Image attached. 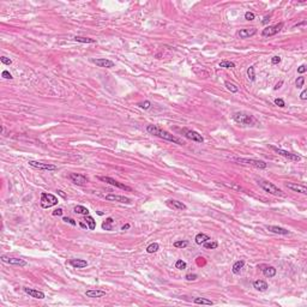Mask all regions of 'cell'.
Wrapping results in <instances>:
<instances>
[{
	"mask_svg": "<svg viewBox=\"0 0 307 307\" xmlns=\"http://www.w3.org/2000/svg\"><path fill=\"white\" fill-rule=\"evenodd\" d=\"M146 131H148L150 135L156 136V137H159V138H162V139L168 141V142H173V143H175V144H179V145H182V144H184V142H182L180 138L175 137L174 135L169 133L168 131H165V130L160 128V127L156 126V125H148Z\"/></svg>",
	"mask_w": 307,
	"mask_h": 307,
	"instance_id": "cell-1",
	"label": "cell"
},
{
	"mask_svg": "<svg viewBox=\"0 0 307 307\" xmlns=\"http://www.w3.org/2000/svg\"><path fill=\"white\" fill-rule=\"evenodd\" d=\"M257 182H258V185H259L260 187L264 189L265 192H268V193H270V194H272V196H276V197H284L283 191L281 189H278V187H277L276 185H274L272 182H270V181H268V180H265V179H258Z\"/></svg>",
	"mask_w": 307,
	"mask_h": 307,
	"instance_id": "cell-2",
	"label": "cell"
},
{
	"mask_svg": "<svg viewBox=\"0 0 307 307\" xmlns=\"http://www.w3.org/2000/svg\"><path fill=\"white\" fill-rule=\"evenodd\" d=\"M234 121L240 124V125H244V126H252L254 125V119L251 114H247V113H244V112H239V113H235L234 114Z\"/></svg>",
	"mask_w": 307,
	"mask_h": 307,
	"instance_id": "cell-3",
	"label": "cell"
},
{
	"mask_svg": "<svg viewBox=\"0 0 307 307\" xmlns=\"http://www.w3.org/2000/svg\"><path fill=\"white\" fill-rule=\"evenodd\" d=\"M233 161H235L240 165H251V167H256L259 169H264L266 168V163L264 161H259V160H253V159H244V157H235L233 159Z\"/></svg>",
	"mask_w": 307,
	"mask_h": 307,
	"instance_id": "cell-4",
	"label": "cell"
},
{
	"mask_svg": "<svg viewBox=\"0 0 307 307\" xmlns=\"http://www.w3.org/2000/svg\"><path fill=\"white\" fill-rule=\"evenodd\" d=\"M58 204V198L52 194V193H41V206L43 209H48V208H52L54 205Z\"/></svg>",
	"mask_w": 307,
	"mask_h": 307,
	"instance_id": "cell-5",
	"label": "cell"
},
{
	"mask_svg": "<svg viewBox=\"0 0 307 307\" xmlns=\"http://www.w3.org/2000/svg\"><path fill=\"white\" fill-rule=\"evenodd\" d=\"M270 148L275 151V152H277L278 155H281V156H283L285 159H288L289 161H293V162H298V161H300L301 160V157L299 156V155H296V154H293V152H289V151H285L283 149H280V148H277V146H274V145H270Z\"/></svg>",
	"mask_w": 307,
	"mask_h": 307,
	"instance_id": "cell-6",
	"label": "cell"
},
{
	"mask_svg": "<svg viewBox=\"0 0 307 307\" xmlns=\"http://www.w3.org/2000/svg\"><path fill=\"white\" fill-rule=\"evenodd\" d=\"M282 28H283V23H278V24H276V25H269V26H266L265 29H263L261 35H263L264 37L274 36V35L278 34V32L282 30Z\"/></svg>",
	"mask_w": 307,
	"mask_h": 307,
	"instance_id": "cell-7",
	"label": "cell"
},
{
	"mask_svg": "<svg viewBox=\"0 0 307 307\" xmlns=\"http://www.w3.org/2000/svg\"><path fill=\"white\" fill-rule=\"evenodd\" d=\"M69 179L71 180V182H73L74 185H79V186H83V185H85L89 181V179L85 175L79 174V173H71L69 175Z\"/></svg>",
	"mask_w": 307,
	"mask_h": 307,
	"instance_id": "cell-8",
	"label": "cell"
},
{
	"mask_svg": "<svg viewBox=\"0 0 307 307\" xmlns=\"http://www.w3.org/2000/svg\"><path fill=\"white\" fill-rule=\"evenodd\" d=\"M30 167L32 168H36V169H41V170H56L58 167L52 163H42V162H39V161H29L28 162Z\"/></svg>",
	"mask_w": 307,
	"mask_h": 307,
	"instance_id": "cell-9",
	"label": "cell"
},
{
	"mask_svg": "<svg viewBox=\"0 0 307 307\" xmlns=\"http://www.w3.org/2000/svg\"><path fill=\"white\" fill-rule=\"evenodd\" d=\"M184 136L189 139V141H192V142H196V143H203L204 142V138H203V136L202 135H199L197 131H192V130H184Z\"/></svg>",
	"mask_w": 307,
	"mask_h": 307,
	"instance_id": "cell-10",
	"label": "cell"
},
{
	"mask_svg": "<svg viewBox=\"0 0 307 307\" xmlns=\"http://www.w3.org/2000/svg\"><path fill=\"white\" fill-rule=\"evenodd\" d=\"M100 180H102V181H104V182H108V184H111V185H113V186H115V187H118V189H125V191H128V192L132 191V189L128 187L127 185L121 184V182H119V181L112 179V178H109V176H100Z\"/></svg>",
	"mask_w": 307,
	"mask_h": 307,
	"instance_id": "cell-11",
	"label": "cell"
},
{
	"mask_svg": "<svg viewBox=\"0 0 307 307\" xmlns=\"http://www.w3.org/2000/svg\"><path fill=\"white\" fill-rule=\"evenodd\" d=\"M104 198L109 202H118V203H122V204H131L132 200L125 196H119V194H107L104 196Z\"/></svg>",
	"mask_w": 307,
	"mask_h": 307,
	"instance_id": "cell-12",
	"label": "cell"
},
{
	"mask_svg": "<svg viewBox=\"0 0 307 307\" xmlns=\"http://www.w3.org/2000/svg\"><path fill=\"white\" fill-rule=\"evenodd\" d=\"M23 290L29 295V296H31V298H34V299H40V300L45 299V293L41 292V290H36V289L28 288V287H24Z\"/></svg>",
	"mask_w": 307,
	"mask_h": 307,
	"instance_id": "cell-13",
	"label": "cell"
},
{
	"mask_svg": "<svg viewBox=\"0 0 307 307\" xmlns=\"http://www.w3.org/2000/svg\"><path fill=\"white\" fill-rule=\"evenodd\" d=\"M91 63H94L96 66L98 67H106V69H111V67H114V63L112 60H108V59H93Z\"/></svg>",
	"mask_w": 307,
	"mask_h": 307,
	"instance_id": "cell-14",
	"label": "cell"
},
{
	"mask_svg": "<svg viewBox=\"0 0 307 307\" xmlns=\"http://www.w3.org/2000/svg\"><path fill=\"white\" fill-rule=\"evenodd\" d=\"M1 260L4 263L11 264V265H18V266H25L26 265V261L21 259V258H10V257H6V256H1Z\"/></svg>",
	"mask_w": 307,
	"mask_h": 307,
	"instance_id": "cell-15",
	"label": "cell"
},
{
	"mask_svg": "<svg viewBox=\"0 0 307 307\" xmlns=\"http://www.w3.org/2000/svg\"><path fill=\"white\" fill-rule=\"evenodd\" d=\"M257 34V29L256 28H247V29H241L237 35L240 39H250L252 36H254Z\"/></svg>",
	"mask_w": 307,
	"mask_h": 307,
	"instance_id": "cell-16",
	"label": "cell"
},
{
	"mask_svg": "<svg viewBox=\"0 0 307 307\" xmlns=\"http://www.w3.org/2000/svg\"><path fill=\"white\" fill-rule=\"evenodd\" d=\"M167 205L174 210H186V205L182 202L179 200H174V199H169L167 200Z\"/></svg>",
	"mask_w": 307,
	"mask_h": 307,
	"instance_id": "cell-17",
	"label": "cell"
},
{
	"mask_svg": "<svg viewBox=\"0 0 307 307\" xmlns=\"http://www.w3.org/2000/svg\"><path fill=\"white\" fill-rule=\"evenodd\" d=\"M266 229L271 233H275V234H280V235H288L290 234L289 230H287L285 228H282V227H278V226H266Z\"/></svg>",
	"mask_w": 307,
	"mask_h": 307,
	"instance_id": "cell-18",
	"label": "cell"
},
{
	"mask_svg": "<svg viewBox=\"0 0 307 307\" xmlns=\"http://www.w3.org/2000/svg\"><path fill=\"white\" fill-rule=\"evenodd\" d=\"M287 187L294 192H298V193H301V194H306L307 193V189L306 186H302V185H298V184H294V182H288L287 184Z\"/></svg>",
	"mask_w": 307,
	"mask_h": 307,
	"instance_id": "cell-19",
	"label": "cell"
},
{
	"mask_svg": "<svg viewBox=\"0 0 307 307\" xmlns=\"http://www.w3.org/2000/svg\"><path fill=\"white\" fill-rule=\"evenodd\" d=\"M69 263H70V265H72L76 269H83L88 265V261L84 259H71Z\"/></svg>",
	"mask_w": 307,
	"mask_h": 307,
	"instance_id": "cell-20",
	"label": "cell"
},
{
	"mask_svg": "<svg viewBox=\"0 0 307 307\" xmlns=\"http://www.w3.org/2000/svg\"><path fill=\"white\" fill-rule=\"evenodd\" d=\"M209 240H211L210 236L204 234V233H199V234H197L196 237H194V241H196L197 245H203V244H205V242L209 241Z\"/></svg>",
	"mask_w": 307,
	"mask_h": 307,
	"instance_id": "cell-21",
	"label": "cell"
},
{
	"mask_svg": "<svg viewBox=\"0 0 307 307\" xmlns=\"http://www.w3.org/2000/svg\"><path fill=\"white\" fill-rule=\"evenodd\" d=\"M85 295L88 298H102V296H106V292L103 290H87L85 292Z\"/></svg>",
	"mask_w": 307,
	"mask_h": 307,
	"instance_id": "cell-22",
	"label": "cell"
},
{
	"mask_svg": "<svg viewBox=\"0 0 307 307\" xmlns=\"http://www.w3.org/2000/svg\"><path fill=\"white\" fill-rule=\"evenodd\" d=\"M263 268L264 269H261V271H263V274H264L265 277L271 278V277H274L276 275V269L274 266H263Z\"/></svg>",
	"mask_w": 307,
	"mask_h": 307,
	"instance_id": "cell-23",
	"label": "cell"
},
{
	"mask_svg": "<svg viewBox=\"0 0 307 307\" xmlns=\"http://www.w3.org/2000/svg\"><path fill=\"white\" fill-rule=\"evenodd\" d=\"M253 288H256L257 290L259 292H265L269 287H268V283L265 281H261V280H257L253 282Z\"/></svg>",
	"mask_w": 307,
	"mask_h": 307,
	"instance_id": "cell-24",
	"label": "cell"
},
{
	"mask_svg": "<svg viewBox=\"0 0 307 307\" xmlns=\"http://www.w3.org/2000/svg\"><path fill=\"white\" fill-rule=\"evenodd\" d=\"M244 265H245V261H244V260H237V261H235V263L233 264V268H232L233 274H234V275H239L240 271H241V269L244 268Z\"/></svg>",
	"mask_w": 307,
	"mask_h": 307,
	"instance_id": "cell-25",
	"label": "cell"
},
{
	"mask_svg": "<svg viewBox=\"0 0 307 307\" xmlns=\"http://www.w3.org/2000/svg\"><path fill=\"white\" fill-rule=\"evenodd\" d=\"M85 222H87V224H88V228L90 229V230H94L95 228H96V221H95L94 218L90 216V215H87L85 216V220H84Z\"/></svg>",
	"mask_w": 307,
	"mask_h": 307,
	"instance_id": "cell-26",
	"label": "cell"
},
{
	"mask_svg": "<svg viewBox=\"0 0 307 307\" xmlns=\"http://www.w3.org/2000/svg\"><path fill=\"white\" fill-rule=\"evenodd\" d=\"M194 304L197 305H213V302L209 299H205V298H196L193 300Z\"/></svg>",
	"mask_w": 307,
	"mask_h": 307,
	"instance_id": "cell-27",
	"label": "cell"
},
{
	"mask_svg": "<svg viewBox=\"0 0 307 307\" xmlns=\"http://www.w3.org/2000/svg\"><path fill=\"white\" fill-rule=\"evenodd\" d=\"M113 223H114L113 218H112V217H108V218L102 223V228L106 229V230H113V226H112Z\"/></svg>",
	"mask_w": 307,
	"mask_h": 307,
	"instance_id": "cell-28",
	"label": "cell"
},
{
	"mask_svg": "<svg viewBox=\"0 0 307 307\" xmlns=\"http://www.w3.org/2000/svg\"><path fill=\"white\" fill-rule=\"evenodd\" d=\"M74 41L80 42V43H95L94 39H89V37H83V36H76Z\"/></svg>",
	"mask_w": 307,
	"mask_h": 307,
	"instance_id": "cell-29",
	"label": "cell"
},
{
	"mask_svg": "<svg viewBox=\"0 0 307 307\" xmlns=\"http://www.w3.org/2000/svg\"><path fill=\"white\" fill-rule=\"evenodd\" d=\"M74 213H78V215H84V216H87V215H89V210H88L85 206L77 205V206H74Z\"/></svg>",
	"mask_w": 307,
	"mask_h": 307,
	"instance_id": "cell-30",
	"label": "cell"
},
{
	"mask_svg": "<svg viewBox=\"0 0 307 307\" xmlns=\"http://www.w3.org/2000/svg\"><path fill=\"white\" fill-rule=\"evenodd\" d=\"M203 246H204V248H206V250H215V248L218 247V242H217V241H211V240H209V241H206L205 244H203Z\"/></svg>",
	"mask_w": 307,
	"mask_h": 307,
	"instance_id": "cell-31",
	"label": "cell"
},
{
	"mask_svg": "<svg viewBox=\"0 0 307 307\" xmlns=\"http://www.w3.org/2000/svg\"><path fill=\"white\" fill-rule=\"evenodd\" d=\"M224 85H226V88H227L230 93H237V91H239V88L236 87L234 83H232V82H229V80H227V82L224 83Z\"/></svg>",
	"mask_w": 307,
	"mask_h": 307,
	"instance_id": "cell-32",
	"label": "cell"
},
{
	"mask_svg": "<svg viewBox=\"0 0 307 307\" xmlns=\"http://www.w3.org/2000/svg\"><path fill=\"white\" fill-rule=\"evenodd\" d=\"M159 248H160V245L157 242H154V244H151L146 247V252L148 253H155V252L159 251Z\"/></svg>",
	"mask_w": 307,
	"mask_h": 307,
	"instance_id": "cell-33",
	"label": "cell"
},
{
	"mask_svg": "<svg viewBox=\"0 0 307 307\" xmlns=\"http://www.w3.org/2000/svg\"><path fill=\"white\" fill-rule=\"evenodd\" d=\"M220 67H223V69H233L235 67V64L232 63V61H228V60H223L220 63Z\"/></svg>",
	"mask_w": 307,
	"mask_h": 307,
	"instance_id": "cell-34",
	"label": "cell"
},
{
	"mask_svg": "<svg viewBox=\"0 0 307 307\" xmlns=\"http://www.w3.org/2000/svg\"><path fill=\"white\" fill-rule=\"evenodd\" d=\"M247 77L251 82H254L256 80V74H254V67L253 66H250L247 69Z\"/></svg>",
	"mask_w": 307,
	"mask_h": 307,
	"instance_id": "cell-35",
	"label": "cell"
},
{
	"mask_svg": "<svg viewBox=\"0 0 307 307\" xmlns=\"http://www.w3.org/2000/svg\"><path fill=\"white\" fill-rule=\"evenodd\" d=\"M187 246H189V241H186V240H180V241L174 242V247H176V248H185Z\"/></svg>",
	"mask_w": 307,
	"mask_h": 307,
	"instance_id": "cell-36",
	"label": "cell"
},
{
	"mask_svg": "<svg viewBox=\"0 0 307 307\" xmlns=\"http://www.w3.org/2000/svg\"><path fill=\"white\" fill-rule=\"evenodd\" d=\"M186 266H187L186 261H184L182 259H178L176 261H175V268H176V269H179V270H185V269H186Z\"/></svg>",
	"mask_w": 307,
	"mask_h": 307,
	"instance_id": "cell-37",
	"label": "cell"
},
{
	"mask_svg": "<svg viewBox=\"0 0 307 307\" xmlns=\"http://www.w3.org/2000/svg\"><path fill=\"white\" fill-rule=\"evenodd\" d=\"M304 83H305V77H299L296 79V82H295V85H296L298 89H300V88L304 87Z\"/></svg>",
	"mask_w": 307,
	"mask_h": 307,
	"instance_id": "cell-38",
	"label": "cell"
},
{
	"mask_svg": "<svg viewBox=\"0 0 307 307\" xmlns=\"http://www.w3.org/2000/svg\"><path fill=\"white\" fill-rule=\"evenodd\" d=\"M138 106L143 108V109H149L150 107H151V102L150 101H144V102H139L138 103Z\"/></svg>",
	"mask_w": 307,
	"mask_h": 307,
	"instance_id": "cell-39",
	"label": "cell"
},
{
	"mask_svg": "<svg viewBox=\"0 0 307 307\" xmlns=\"http://www.w3.org/2000/svg\"><path fill=\"white\" fill-rule=\"evenodd\" d=\"M254 18H256V16H254L253 12H246V13H245V19H247V21H253Z\"/></svg>",
	"mask_w": 307,
	"mask_h": 307,
	"instance_id": "cell-40",
	"label": "cell"
},
{
	"mask_svg": "<svg viewBox=\"0 0 307 307\" xmlns=\"http://www.w3.org/2000/svg\"><path fill=\"white\" fill-rule=\"evenodd\" d=\"M275 104L278 106V107H281V108H283L284 106H285V102L282 98H275Z\"/></svg>",
	"mask_w": 307,
	"mask_h": 307,
	"instance_id": "cell-41",
	"label": "cell"
},
{
	"mask_svg": "<svg viewBox=\"0 0 307 307\" xmlns=\"http://www.w3.org/2000/svg\"><path fill=\"white\" fill-rule=\"evenodd\" d=\"M281 60H282L281 56H277V55H276V56H272V58H271V64H272V65H277V64L281 63Z\"/></svg>",
	"mask_w": 307,
	"mask_h": 307,
	"instance_id": "cell-42",
	"label": "cell"
},
{
	"mask_svg": "<svg viewBox=\"0 0 307 307\" xmlns=\"http://www.w3.org/2000/svg\"><path fill=\"white\" fill-rule=\"evenodd\" d=\"M0 61H1L2 64H5V65H11V64H12V60L9 59V58H6V56H1V58H0Z\"/></svg>",
	"mask_w": 307,
	"mask_h": 307,
	"instance_id": "cell-43",
	"label": "cell"
},
{
	"mask_svg": "<svg viewBox=\"0 0 307 307\" xmlns=\"http://www.w3.org/2000/svg\"><path fill=\"white\" fill-rule=\"evenodd\" d=\"M197 277H198V276H197L196 274H189V275H186V276H185V278H186L187 281H196V280H197Z\"/></svg>",
	"mask_w": 307,
	"mask_h": 307,
	"instance_id": "cell-44",
	"label": "cell"
},
{
	"mask_svg": "<svg viewBox=\"0 0 307 307\" xmlns=\"http://www.w3.org/2000/svg\"><path fill=\"white\" fill-rule=\"evenodd\" d=\"M1 76H2L5 79H12V78H13V77H12V74H11L9 71H6V70H5V71H2Z\"/></svg>",
	"mask_w": 307,
	"mask_h": 307,
	"instance_id": "cell-45",
	"label": "cell"
},
{
	"mask_svg": "<svg viewBox=\"0 0 307 307\" xmlns=\"http://www.w3.org/2000/svg\"><path fill=\"white\" fill-rule=\"evenodd\" d=\"M63 221L64 222H66V223H70V224H72V226H76L77 223H76V221L73 220V218H70V217H64L63 218Z\"/></svg>",
	"mask_w": 307,
	"mask_h": 307,
	"instance_id": "cell-46",
	"label": "cell"
},
{
	"mask_svg": "<svg viewBox=\"0 0 307 307\" xmlns=\"http://www.w3.org/2000/svg\"><path fill=\"white\" fill-rule=\"evenodd\" d=\"M53 215H54V216H61V215H63V209H61V208L55 209V210L53 211Z\"/></svg>",
	"mask_w": 307,
	"mask_h": 307,
	"instance_id": "cell-47",
	"label": "cell"
},
{
	"mask_svg": "<svg viewBox=\"0 0 307 307\" xmlns=\"http://www.w3.org/2000/svg\"><path fill=\"white\" fill-rule=\"evenodd\" d=\"M306 72V66L305 65H301L299 69H298V73H305Z\"/></svg>",
	"mask_w": 307,
	"mask_h": 307,
	"instance_id": "cell-48",
	"label": "cell"
},
{
	"mask_svg": "<svg viewBox=\"0 0 307 307\" xmlns=\"http://www.w3.org/2000/svg\"><path fill=\"white\" fill-rule=\"evenodd\" d=\"M300 98H301V100H306L307 98V90H304V91L300 94Z\"/></svg>",
	"mask_w": 307,
	"mask_h": 307,
	"instance_id": "cell-49",
	"label": "cell"
},
{
	"mask_svg": "<svg viewBox=\"0 0 307 307\" xmlns=\"http://www.w3.org/2000/svg\"><path fill=\"white\" fill-rule=\"evenodd\" d=\"M269 21H270V16H265V17H264V19L261 21V24H266Z\"/></svg>",
	"mask_w": 307,
	"mask_h": 307,
	"instance_id": "cell-50",
	"label": "cell"
},
{
	"mask_svg": "<svg viewBox=\"0 0 307 307\" xmlns=\"http://www.w3.org/2000/svg\"><path fill=\"white\" fill-rule=\"evenodd\" d=\"M282 84H283V82H280V83H277V84H276V87H275V90H277V89H280V88H281V85H282Z\"/></svg>",
	"mask_w": 307,
	"mask_h": 307,
	"instance_id": "cell-51",
	"label": "cell"
},
{
	"mask_svg": "<svg viewBox=\"0 0 307 307\" xmlns=\"http://www.w3.org/2000/svg\"><path fill=\"white\" fill-rule=\"evenodd\" d=\"M128 228H130V224H125V226L121 227V230H126V229H128Z\"/></svg>",
	"mask_w": 307,
	"mask_h": 307,
	"instance_id": "cell-52",
	"label": "cell"
},
{
	"mask_svg": "<svg viewBox=\"0 0 307 307\" xmlns=\"http://www.w3.org/2000/svg\"><path fill=\"white\" fill-rule=\"evenodd\" d=\"M58 193H59V194H60V196H61V197H64V198H66V194H65V193H64V192H63V191H58Z\"/></svg>",
	"mask_w": 307,
	"mask_h": 307,
	"instance_id": "cell-53",
	"label": "cell"
},
{
	"mask_svg": "<svg viewBox=\"0 0 307 307\" xmlns=\"http://www.w3.org/2000/svg\"><path fill=\"white\" fill-rule=\"evenodd\" d=\"M79 226H80L82 228H84V229H87V228H88V224H84V223H80Z\"/></svg>",
	"mask_w": 307,
	"mask_h": 307,
	"instance_id": "cell-54",
	"label": "cell"
}]
</instances>
